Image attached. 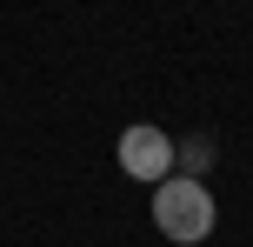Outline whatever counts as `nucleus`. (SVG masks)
Listing matches in <instances>:
<instances>
[{
  "label": "nucleus",
  "mask_w": 253,
  "mask_h": 247,
  "mask_svg": "<svg viewBox=\"0 0 253 247\" xmlns=\"http://www.w3.org/2000/svg\"><path fill=\"white\" fill-rule=\"evenodd\" d=\"M213 221H220V207H213V194H207V181H193V174H167V181L153 187V227H160L167 241L193 247V241L213 234Z\"/></svg>",
  "instance_id": "1"
},
{
  "label": "nucleus",
  "mask_w": 253,
  "mask_h": 247,
  "mask_svg": "<svg viewBox=\"0 0 253 247\" xmlns=\"http://www.w3.org/2000/svg\"><path fill=\"white\" fill-rule=\"evenodd\" d=\"M173 160H180L173 134L153 127V120H133V127L120 134V167L133 174V181H153V187H160L167 174H173Z\"/></svg>",
  "instance_id": "2"
}]
</instances>
